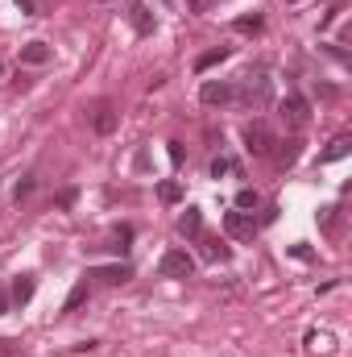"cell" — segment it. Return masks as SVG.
<instances>
[{
	"label": "cell",
	"instance_id": "6da1fadb",
	"mask_svg": "<svg viewBox=\"0 0 352 357\" xmlns=\"http://www.w3.org/2000/svg\"><path fill=\"white\" fill-rule=\"evenodd\" d=\"M273 133H269V125H262V121H249L245 125V150L253 154V158H269V150H273Z\"/></svg>",
	"mask_w": 352,
	"mask_h": 357
},
{
	"label": "cell",
	"instance_id": "7a4b0ae2",
	"mask_svg": "<svg viewBox=\"0 0 352 357\" xmlns=\"http://www.w3.org/2000/svg\"><path fill=\"white\" fill-rule=\"evenodd\" d=\"M158 274L162 278H191L195 274V258L186 250H166L162 262H158Z\"/></svg>",
	"mask_w": 352,
	"mask_h": 357
},
{
	"label": "cell",
	"instance_id": "3957f363",
	"mask_svg": "<svg viewBox=\"0 0 352 357\" xmlns=\"http://www.w3.org/2000/svg\"><path fill=\"white\" fill-rule=\"evenodd\" d=\"M224 233L237 237V241H253V237H257L253 212H224Z\"/></svg>",
	"mask_w": 352,
	"mask_h": 357
},
{
	"label": "cell",
	"instance_id": "277c9868",
	"mask_svg": "<svg viewBox=\"0 0 352 357\" xmlns=\"http://www.w3.org/2000/svg\"><path fill=\"white\" fill-rule=\"evenodd\" d=\"M241 100H245L249 108H269V104H273V88H269V79H265V75H257V79L249 75L245 88H241Z\"/></svg>",
	"mask_w": 352,
	"mask_h": 357
},
{
	"label": "cell",
	"instance_id": "5b68a950",
	"mask_svg": "<svg viewBox=\"0 0 352 357\" xmlns=\"http://www.w3.org/2000/svg\"><path fill=\"white\" fill-rule=\"evenodd\" d=\"M278 112H282V121H286L290 129H303V125L311 121V108H307L303 96H286V100L278 104Z\"/></svg>",
	"mask_w": 352,
	"mask_h": 357
},
{
	"label": "cell",
	"instance_id": "8992f818",
	"mask_svg": "<svg viewBox=\"0 0 352 357\" xmlns=\"http://www.w3.org/2000/svg\"><path fill=\"white\" fill-rule=\"evenodd\" d=\"M199 100L211 104V108H220V104H232V100H237V88L224 84V79H207V84L199 88Z\"/></svg>",
	"mask_w": 352,
	"mask_h": 357
},
{
	"label": "cell",
	"instance_id": "52a82bcc",
	"mask_svg": "<svg viewBox=\"0 0 352 357\" xmlns=\"http://www.w3.org/2000/svg\"><path fill=\"white\" fill-rule=\"evenodd\" d=\"M298 154H303V142H298V137H286V142H273V150H269V158H273V167H278V171H286V167H294V162H298Z\"/></svg>",
	"mask_w": 352,
	"mask_h": 357
},
{
	"label": "cell",
	"instance_id": "ba28073f",
	"mask_svg": "<svg viewBox=\"0 0 352 357\" xmlns=\"http://www.w3.org/2000/svg\"><path fill=\"white\" fill-rule=\"evenodd\" d=\"M88 278H99V282L116 287V282H129V278H133V270L125 266V262H116V266H95V270H88Z\"/></svg>",
	"mask_w": 352,
	"mask_h": 357
},
{
	"label": "cell",
	"instance_id": "9c48e42d",
	"mask_svg": "<svg viewBox=\"0 0 352 357\" xmlns=\"http://www.w3.org/2000/svg\"><path fill=\"white\" fill-rule=\"evenodd\" d=\"M129 21H133V29H137L141 38H145V33H154V25H158V21H154V13H150L141 0H133V4H129Z\"/></svg>",
	"mask_w": 352,
	"mask_h": 357
},
{
	"label": "cell",
	"instance_id": "30bf717a",
	"mask_svg": "<svg viewBox=\"0 0 352 357\" xmlns=\"http://www.w3.org/2000/svg\"><path fill=\"white\" fill-rule=\"evenodd\" d=\"M88 295H91V278L83 274L75 287H71V295H67V303H63V316H71V312H79L83 303H88Z\"/></svg>",
	"mask_w": 352,
	"mask_h": 357
},
{
	"label": "cell",
	"instance_id": "8fae6325",
	"mask_svg": "<svg viewBox=\"0 0 352 357\" xmlns=\"http://www.w3.org/2000/svg\"><path fill=\"white\" fill-rule=\"evenodd\" d=\"M50 54H54V50H50L46 42H25V46H21V63H25V67H42V63H50Z\"/></svg>",
	"mask_w": 352,
	"mask_h": 357
},
{
	"label": "cell",
	"instance_id": "7c38bea8",
	"mask_svg": "<svg viewBox=\"0 0 352 357\" xmlns=\"http://www.w3.org/2000/svg\"><path fill=\"white\" fill-rule=\"evenodd\" d=\"M178 233H182L186 241H195V237L203 233V212H199V208H186V212L178 216Z\"/></svg>",
	"mask_w": 352,
	"mask_h": 357
},
{
	"label": "cell",
	"instance_id": "4fadbf2b",
	"mask_svg": "<svg viewBox=\"0 0 352 357\" xmlns=\"http://www.w3.org/2000/svg\"><path fill=\"white\" fill-rule=\"evenodd\" d=\"M199 245H203V258H207V262H228V254H232L220 237H203V233H199Z\"/></svg>",
	"mask_w": 352,
	"mask_h": 357
},
{
	"label": "cell",
	"instance_id": "5bb4252c",
	"mask_svg": "<svg viewBox=\"0 0 352 357\" xmlns=\"http://www.w3.org/2000/svg\"><path fill=\"white\" fill-rule=\"evenodd\" d=\"M29 299H33V274H17V278H13V303L25 307Z\"/></svg>",
	"mask_w": 352,
	"mask_h": 357
},
{
	"label": "cell",
	"instance_id": "9a60e30c",
	"mask_svg": "<svg viewBox=\"0 0 352 357\" xmlns=\"http://www.w3.org/2000/svg\"><path fill=\"white\" fill-rule=\"evenodd\" d=\"M349 150H352V137H344V133H340V137H336V142H332V146L319 154V162H340Z\"/></svg>",
	"mask_w": 352,
	"mask_h": 357
},
{
	"label": "cell",
	"instance_id": "2e32d148",
	"mask_svg": "<svg viewBox=\"0 0 352 357\" xmlns=\"http://www.w3.org/2000/svg\"><path fill=\"white\" fill-rule=\"evenodd\" d=\"M228 54H232L228 46H216V50H207V54H199V59H195V71H211V67H216V63H224Z\"/></svg>",
	"mask_w": 352,
	"mask_h": 357
},
{
	"label": "cell",
	"instance_id": "e0dca14e",
	"mask_svg": "<svg viewBox=\"0 0 352 357\" xmlns=\"http://www.w3.org/2000/svg\"><path fill=\"white\" fill-rule=\"evenodd\" d=\"M91 125H95V133H112V129H116V112H112L108 104H99L95 116H91Z\"/></svg>",
	"mask_w": 352,
	"mask_h": 357
},
{
	"label": "cell",
	"instance_id": "ac0fdd59",
	"mask_svg": "<svg viewBox=\"0 0 352 357\" xmlns=\"http://www.w3.org/2000/svg\"><path fill=\"white\" fill-rule=\"evenodd\" d=\"M257 204H262V195H257L253 187H241V191H237V212H253Z\"/></svg>",
	"mask_w": 352,
	"mask_h": 357
},
{
	"label": "cell",
	"instance_id": "d6986e66",
	"mask_svg": "<svg viewBox=\"0 0 352 357\" xmlns=\"http://www.w3.org/2000/svg\"><path fill=\"white\" fill-rule=\"evenodd\" d=\"M158 199H162V204H178V199H182V183H178V178H166V183L158 187Z\"/></svg>",
	"mask_w": 352,
	"mask_h": 357
},
{
	"label": "cell",
	"instance_id": "ffe728a7",
	"mask_svg": "<svg viewBox=\"0 0 352 357\" xmlns=\"http://www.w3.org/2000/svg\"><path fill=\"white\" fill-rule=\"evenodd\" d=\"M262 13H253V17H237V21H232V29H237V33H262Z\"/></svg>",
	"mask_w": 352,
	"mask_h": 357
},
{
	"label": "cell",
	"instance_id": "44dd1931",
	"mask_svg": "<svg viewBox=\"0 0 352 357\" xmlns=\"http://www.w3.org/2000/svg\"><path fill=\"white\" fill-rule=\"evenodd\" d=\"M33 187H38V183H33L29 175L21 178V183H17V204H21V199H29V195H33Z\"/></svg>",
	"mask_w": 352,
	"mask_h": 357
},
{
	"label": "cell",
	"instance_id": "7402d4cb",
	"mask_svg": "<svg viewBox=\"0 0 352 357\" xmlns=\"http://www.w3.org/2000/svg\"><path fill=\"white\" fill-rule=\"evenodd\" d=\"M228 171H237V167H232V162H228V158H216V162H211V178L228 175Z\"/></svg>",
	"mask_w": 352,
	"mask_h": 357
},
{
	"label": "cell",
	"instance_id": "603a6c76",
	"mask_svg": "<svg viewBox=\"0 0 352 357\" xmlns=\"http://www.w3.org/2000/svg\"><path fill=\"white\" fill-rule=\"evenodd\" d=\"M319 225L332 229V225H336V208H319Z\"/></svg>",
	"mask_w": 352,
	"mask_h": 357
},
{
	"label": "cell",
	"instance_id": "cb8c5ba5",
	"mask_svg": "<svg viewBox=\"0 0 352 357\" xmlns=\"http://www.w3.org/2000/svg\"><path fill=\"white\" fill-rule=\"evenodd\" d=\"M13 4H17L25 17H38V0H13Z\"/></svg>",
	"mask_w": 352,
	"mask_h": 357
},
{
	"label": "cell",
	"instance_id": "d4e9b609",
	"mask_svg": "<svg viewBox=\"0 0 352 357\" xmlns=\"http://www.w3.org/2000/svg\"><path fill=\"white\" fill-rule=\"evenodd\" d=\"M170 162L182 167V142H170Z\"/></svg>",
	"mask_w": 352,
	"mask_h": 357
},
{
	"label": "cell",
	"instance_id": "484cf974",
	"mask_svg": "<svg viewBox=\"0 0 352 357\" xmlns=\"http://www.w3.org/2000/svg\"><path fill=\"white\" fill-rule=\"evenodd\" d=\"M186 8H191V13H203V0H186Z\"/></svg>",
	"mask_w": 352,
	"mask_h": 357
},
{
	"label": "cell",
	"instance_id": "4316f807",
	"mask_svg": "<svg viewBox=\"0 0 352 357\" xmlns=\"http://www.w3.org/2000/svg\"><path fill=\"white\" fill-rule=\"evenodd\" d=\"M4 312H8V299H4V291H0V316H4Z\"/></svg>",
	"mask_w": 352,
	"mask_h": 357
},
{
	"label": "cell",
	"instance_id": "83f0119b",
	"mask_svg": "<svg viewBox=\"0 0 352 357\" xmlns=\"http://www.w3.org/2000/svg\"><path fill=\"white\" fill-rule=\"evenodd\" d=\"M0 75H4V63H0Z\"/></svg>",
	"mask_w": 352,
	"mask_h": 357
},
{
	"label": "cell",
	"instance_id": "f1b7e54d",
	"mask_svg": "<svg viewBox=\"0 0 352 357\" xmlns=\"http://www.w3.org/2000/svg\"><path fill=\"white\" fill-rule=\"evenodd\" d=\"M290 4H294V0H290Z\"/></svg>",
	"mask_w": 352,
	"mask_h": 357
}]
</instances>
